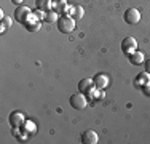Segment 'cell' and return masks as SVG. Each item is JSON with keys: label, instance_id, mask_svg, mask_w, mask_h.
Segmentation results:
<instances>
[{"label": "cell", "instance_id": "1", "mask_svg": "<svg viewBox=\"0 0 150 144\" xmlns=\"http://www.w3.org/2000/svg\"><path fill=\"white\" fill-rule=\"evenodd\" d=\"M58 31L62 32V34H70V32L75 29V19L72 16H69V14H62V16H59L58 19Z\"/></svg>", "mask_w": 150, "mask_h": 144}, {"label": "cell", "instance_id": "2", "mask_svg": "<svg viewBox=\"0 0 150 144\" xmlns=\"http://www.w3.org/2000/svg\"><path fill=\"white\" fill-rule=\"evenodd\" d=\"M70 106L74 109H78V110H83L85 107L88 106V98L85 96V93L78 91V93H74L70 96Z\"/></svg>", "mask_w": 150, "mask_h": 144}, {"label": "cell", "instance_id": "3", "mask_svg": "<svg viewBox=\"0 0 150 144\" xmlns=\"http://www.w3.org/2000/svg\"><path fill=\"white\" fill-rule=\"evenodd\" d=\"M30 16H32L30 8H27V6H24V5H19V6L15 10V19H16L19 24H26L27 21H29Z\"/></svg>", "mask_w": 150, "mask_h": 144}, {"label": "cell", "instance_id": "4", "mask_svg": "<svg viewBox=\"0 0 150 144\" xmlns=\"http://www.w3.org/2000/svg\"><path fill=\"white\" fill-rule=\"evenodd\" d=\"M123 19H125V23L129 24V26H136V24L141 21V13H139L137 8H128L123 14Z\"/></svg>", "mask_w": 150, "mask_h": 144}, {"label": "cell", "instance_id": "5", "mask_svg": "<svg viewBox=\"0 0 150 144\" xmlns=\"http://www.w3.org/2000/svg\"><path fill=\"white\" fill-rule=\"evenodd\" d=\"M136 50H137V40H136L134 37H126L121 42V51H123L125 55H131Z\"/></svg>", "mask_w": 150, "mask_h": 144}, {"label": "cell", "instance_id": "6", "mask_svg": "<svg viewBox=\"0 0 150 144\" xmlns=\"http://www.w3.org/2000/svg\"><path fill=\"white\" fill-rule=\"evenodd\" d=\"M8 122H10V125H11L13 128H19L21 125L24 123V114L19 112V110H15V112L10 114Z\"/></svg>", "mask_w": 150, "mask_h": 144}, {"label": "cell", "instance_id": "7", "mask_svg": "<svg viewBox=\"0 0 150 144\" xmlns=\"http://www.w3.org/2000/svg\"><path fill=\"white\" fill-rule=\"evenodd\" d=\"M99 141V136L94 130H86L81 133V143L83 144H96Z\"/></svg>", "mask_w": 150, "mask_h": 144}, {"label": "cell", "instance_id": "8", "mask_svg": "<svg viewBox=\"0 0 150 144\" xmlns=\"http://www.w3.org/2000/svg\"><path fill=\"white\" fill-rule=\"evenodd\" d=\"M93 82H94V86L98 90H104V88H107L110 80H109V75H105V74H96L93 77Z\"/></svg>", "mask_w": 150, "mask_h": 144}, {"label": "cell", "instance_id": "9", "mask_svg": "<svg viewBox=\"0 0 150 144\" xmlns=\"http://www.w3.org/2000/svg\"><path fill=\"white\" fill-rule=\"evenodd\" d=\"M93 88H96L94 86V82H93V78H83V80L78 82V91L81 93H91Z\"/></svg>", "mask_w": 150, "mask_h": 144}, {"label": "cell", "instance_id": "10", "mask_svg": "<svg viewBox=\"0 0 150 144\" xmlns=\"http://www.w3.org/2000/svg\"><path fill=\"white\" fill-rule=\"evenodd\" d=\"M53 10L56 13H62V14H67V10H69V5H67L66 0H53Z\"/></svg>", "mask_w": 150, "mask_h": 144}, {"label": "cell", "instance_id": "11", "mask_svg": "<svg viewBox=\"0 0 150 144\" xmlns=\"http://www.w3.org/2000/svg\"><path fill=\"white\" fill-rule=\"evenodd\" d=\"M24 27H26L29 32H37L38 29H40V21L37 19V16H34V14H32V16L29 18V21L24 24Z\"/></svg>", "mask_w": 150, "mask_h": 144}, {"label": "cell", "instance_id": "12", "mask_svg": "<svg viewBox=\"0 0 150 144\" xmlns=\"http://www.w3.org/2000/svg\"><path fill=\"white\" fill-rule=\"evenodd\" d=\"M144 55H142V51H133L129 55V63L133 64V66H141V64H144Z\"/></svg>", "mask_w": 150, "mask_h": 144}, {"label": "cell", "instance_id": "13", "mask_svg": "<svg viewBox=\"0 0 150 144\" xmlns=\"http://www.w3.org/2000/svg\"><path fill=\"white\" fill-rule=\"evenodd\" d=\"M67 14L69 16H72L74 19H81L83 18V8L81 6H69V10H67Z\"/></svg>", "mask_w": 150, "mask_h": 144}, {"label": "cell", "instance_id": "14", "mask_svg": "<svg viewBox=\"0 0 150 144\" xmlns=\"http://www.w3.org/2000/svg\"><path fill=\"white\" fill-rule=\"evenodd\" d=\"M35 6L42 11H50L53 10V0H35Z\"/></svg>", "mask_w": 150, "mask_h": 144}, {"label": "cell", "instance_id": "15", "mask_svg": "<svg viewBox=\"0 0 150 144\" xmlns=\"http://www.w3.org/2000/svg\"><path fill=\"white\" fill-rule=\"evenodd\" d=\"M59 19V14L54 11V10H50V11L45 13V21L46 23H58Z\"/></svg>", "mask_w": 150, "mask_h": 144}, {"label": "cell", "instance_id": "16", "mask_svg": "<svg viewBox=\"0 0 150 144\" xmlns=\"http://www.w3.org/2000/svg\"><path fill=\"white\" fill-rule=\"evenodd\" d=\"M150 82V74L149 72H142V74L137 75V78H136V83L139 85H147Z\"/></svg>", "mask_w": 150, "mask_h": 144}, {"label": "cell", "instance_id": "17", "mask_svg": "<svg viewBox=\"0 0 150 144\" xmlns=\"http://www.w3.org/2000/svg\"><path fill=\"white\" fill-rule=\"evenodd\" d=\"M11 24H13V19H11V18H8V16H3V18H2V26L11 27Z\"/></svg>", "mask_w": 150, "mask_h": 144}, {"label": "cell", "instance_id": "18", "mask_svg": "<svg viewBox=\"0 0 150 144\" xmlns=\"http://www.w3.org/2000/svg\"><path fill=\"white\" fill-rule=\"evenodd\" d=\"M144 66H145V72H149V74H150V59L144 61Z\"/></svg>", "mask_w": 150, "mask_h": 144}, {"label": "cell", "instance_id": "19", "mask_svg": "<svg viewBox=\"0 0 150 144\" xmlns=\"http://www.w3.org/2000/svg\"><path fill=\"white\" fill-rule=\"evenodd\" d=\"M11 2L15 3V5H18V6H19V5H23V3H24V0H11Z\"/></svg>", "mask_w": 150, "mask_h": 144}]
</instances>
